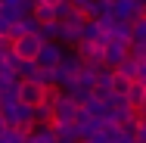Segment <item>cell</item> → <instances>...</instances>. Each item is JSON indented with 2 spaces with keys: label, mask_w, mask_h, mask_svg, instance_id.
<instances>
[{
  "label": "cell",
  "mask_w": 146,
  "mask_h": 143,
  "mask_svg": "<svg viewBox=\"0 0 146 143\" xmlns=\"http://www.w3.org/2000/svg\"><path fill=\"white\" fill-rule=\"evenodd\" d=\"M81 69H84V62H81V59L75 56L72 50H62V59H59L56 69H53V72H56V87H59V90H65V87L78 78V72H81Z\"/></svg>",
  "instance_id": "1"
},
{
  "label": "cell",
  "mask_w": 146,
  "mask_h": 143,
  "mask_svg": "<svg viewBox=\"0 0 146 143\" xmlns=\"http://www.w3.org/2000/svg\"><path fill=\"white\" fill-rule=\"evenodd\" d=\"M75 115H78V103L72 100V96H65V93H59V100L50 106V124H72L75 121Z\"/></svg>",
  "instance_id": "2"
},
{
  "label": "cell",
  "mask_w": 146,
  "mask_h": 143,
  "mask_svg": "<svg viewBox=\"0 0 146 143\" xmlns=\"http://www.w3.org/2000/svg\"><path fill=\"white\" fill-rule=\"evenodd\" d=\"M37 50H40V41H37L34 34H22V37H16V41L9 44V53L16 59H22V62H34Z\"/></svg>",
  "instance_id": "3"
},
{
  "label": "cell",
  "mask_w": 146,
  "mask_h": 143,
  "mask_svg": "<svg viewBox=\"0 0 146 143\" xmlns=\"http://www.w3.org/2000/svg\"><path fill=\"white\" fill-rule=\"evenodd\" d=\"M100 53H103V69L115 72L118 65H121V59L127 56V41H115V37H109L106 47H103Z\"/></svg>",
  "instance_id": "4"
},
{
  "label": "cell",
  "mask_w": 146,
  "mask_h": 143,
  "mask_svg": "<svg viewBox=\"0 0 146 143\" xmlns=\"http://www.w3.org/2000/svg\"><path fill=\"white\" fill-rule=\"evenodd\" d=\"M16 100H19L22 106L34 109V106L44 103V87L34 84V81H19V84H16Z\"/></svg>",
  "instance_id": "5"
},
{
  "label": "cell",
  "mask_w": 146,
  "mask_h": 143,
  "mask_svg": "<svg viewBox=\"0 0 146 143\" xmlns=\"http://www.w3.org/2000/svg\"><path fill=\"white\" fill-rule=\"evenodd\" d=\"M59 59H62V44L47 41V44H40V50H37V56H34V65H37V69H56Z\"/></svg>",
  "instance_id": "6"
},
{
  "label": "cell",
  "mask_w": 146,
  "mask_h": 143,
  "mask_svg": "<svg viewBox=\"0 0 146 143\" xmlns=\"http://www.w3.org/2000/svg\"><path fill=\"white\" fill-rule=\"evenodd\" d=\"M115 72H118V75H124V78H131V81H143V75H146V59L124 56Z\"/></svg>",
  "instance_id": "7"
},
{
  "label": "cell",
  "mask_w": 146,
  "mask_h": 143,
  "mask_svg": "<svg viewBox=\"0 0 146 143\" xmlns=\"http://www.w3.org/2000/svg\"><path fill=\"white\" fill-rule=\"evenodd\" d=\"M127 106L131 109H143V100H146V81H131V90L124 93Z\"/></svg>",
  "instance_id": "8"
},
{
  "label": "cell",
  "mask_w": 146,
  "mask_h": 143,
  "mask_svg": "<svg viewBox=\"0 0 146 143\" xmlns=\"http://www.w3.org/2000/svg\"><path fill=\"white\" fill-rule=\"evenodd\" d=\"M127 90H131V78H124L118 72H109V93L112 96H124Z\"/></svg>",
  "instance_id": "9"
},
{
  "label": "cell",
  "mask_w": 146,
  "mask_h": 143,
  "mask_svg": "<svg viewBox=\"0 0 146 143\" xmlns=\"http://www.w3.org/2000/svg\"><path fill=\"white\" fill-rule=\"evenodd\" d=\"M65 3H72V6H75V9H84V6H87L90 0H65Z\"/></svg>",
  "instance_id": "10"
},
{
  "label": "cell",
  "mask_w": 146,
  "mask_h": 143,
  "mask_svg": "<svg viewBox=\"0 0 146 143\" xmlns=\"http://www.w3.org/2000/svg\"><path fill=\"white\" fill-rule=\"evenodd\" d=\"M37 3H44V6H53V9H56L59 3H62V0H37Z\"/></svg>",
  "instance_id": "11"
},
{
  "label": "cell",
  "mask_w": 146,
  "mask_h": 143,
  "mask_svg": "<svg viewBox=\"0 0 146 143\" xmlns=\"http://www.w3.org/2000/svg\"><path fill=\"white\" fill-rule=\"evenodd\" d=\"M3 131H6V124H3V118H0V134H3Z\"/></svg>",
  "instance_id": "12"
},
{
  "label": "cell",
  "mask_w": 146,
  "mask_h": 143,
  "mask_svg": "<svg viewBox=\"0 0 146 143\" xmlns=\"http://www.w3.org/2000/svg\"><path fill=\"white\" fill-rule=\"evenodd\" d=\"M106 3H109V6H112V3H115V0H106Z\"/></svg>",
  "instance_id": "13"
},
{
  "label": "cell",
  "mask_w": 146,
  "mask_h": 143,
  "mask_svg": "<svg viewBox=\"0 0 146 143\" xmlns=\"http://www.w3.org/2000/svg\"><path fill=\"white\" fill-rule=\"evenodd\" d=\"M78 143H81V140H78Z\"/></svg>",
  "instance_id": "14"
}]
</instances>
